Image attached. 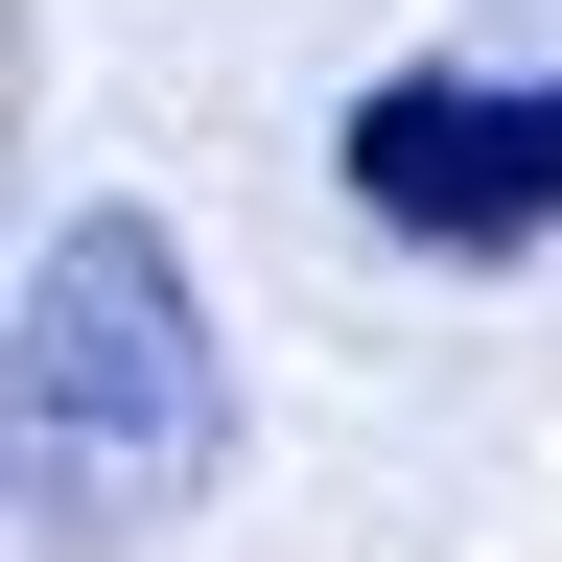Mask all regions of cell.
Returning a JSON list of instances; mask_svg holds the SVG:
<instances>
[{"label":"cell","instance_id":"7a4b0ae2","mask_svg":"<svg viewBox=\"0 0 562 562\" xmlns=\"http://www.w3.org/2000/svg\"><path fill=\"white\" fill-rule=\"evenodd\" d=\"M328 188L375 211L398 258H539L562 235V70H375L328 117Z\"/></svg>","mask_w":562,"mask_h":562},{"label":"cell","instance_id":"6da1fadb","mask_svg":"<svg viewBox=\"0 0 562 562\" xmlns=\"http://www.w3.org/2000/svg\"><path fill=\"white\" fill-rule=\"evenodd\" d=\"M211 469H235V328H211L188 235L140 188L47 211L24 305H0V492H24V562H140Z\"/></svg>","mask_w":562,"mask_h":562}]
</instances>
